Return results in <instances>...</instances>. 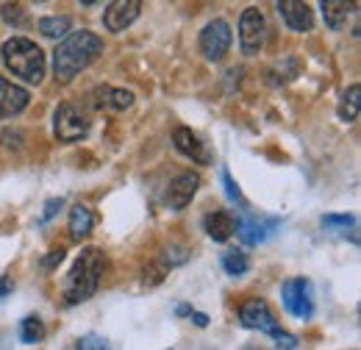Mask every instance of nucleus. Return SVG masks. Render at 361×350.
Wrapping results in <instances>:
<instances>
[{
    "label": "nucleus",
    "mask_w": 361,
    "mask_h": 350,
    "mask_svg": "<svg viewBox=\"0 0 361 350\" xmlns=\"http://www.w3.org/2000/svg\"><path fill=\"white\" fill-rule=\"evenodd\" d=\"M100 53H103V42L92 31H75V34H70L64 42L56 47V53H53L56 81H61V84L73 81L81 70L90 67Z\"/></svg>",
    "instance_id": "f257e3e1"
},
{
    "label": "nucleus",
    "mask_w": 361,
    "mask_h": 350,
    "mask_svg": "<svg viewBox=\"0 0 361 350\" xmlns=\"http://www.w3.org/2000/svg\"><path fill=\"white\" fill-rule=\"evenodd\" d=\"M103 270H106V259H103L100 251L87 248L78 256V262H75V267L70 270V275L64 281V298H67L70 306L90 301L92 295L97 292L100 278H103Z\"/></svg>",
    "instance_id": "f03ea898"
},
{
    "label": "nucleus",
    "mask_w": 361,
    "mask_h": 350,
    "mask_svg": "<svg viewBox=\"0 0 361 350\" xmlns=\"http://www.w3.org/2000/svg\"><path fill=\"white\" fill-rule=\"evenodd\" d=\"M3 61L14 76L28 84H39L45 76V53L25 37H14L3 44Z\"/></svg>",
    "instance_id": "7ed1b4c3"
},
{
    "label": "nucleus",
    "mask_w": 361,
    "mask_h": 350,
    "mask_svg": "<svg viewBox=\"0 0 361 350\" xmlns=\"http://www.w3.org/2000/svg\"><path fill=\"white\" fill-rule=\"evenodd\" d=\"M239 320H242V325L245 328H253V331H262V334H270L275 337V342H278V348L283 345V348H298V339L295 337H289V334H283L281 328H278V320L272 317L270 306L264 303V301H247L245 306L239 308Z\"/></svg>",
    "instance_id": "20e7f679"
},
{
    "label": "nucleus",
    "mask_w": 361,
    "mask_h": 350,
    "mask_svg": "<svg viewBox=\"0 0 361 350\" xmlns=\"http://www.w3.org/2000/svg\"><path fill=\"white\" fill-rule=\"evenodd\" d=\"M283 306L289 314L300 317V320H309L314 314V292H312V284L306 278H289L283 284Z\"/></svg>",
    "instance_id": "39448f33"
},
{
    "label": "nucleus",
    "mask_w": 361,
    "mask_h": 350,
    "mask_svg": "<svg viewBox=\"0 0 361 350\" xmlns=\"http://www.w3.org/2000/svg\"><path fill=\"white\" fill-rule=\"evenodd\" d=\"M87 133H90V120L78 106L61 103L56 109V136L61 142H75V139H81Z\"/></svg>",
    "instance_id": "423d86ee"
},
{
    "label": "nucleus",
    "mask_w": 361,
    "mask_h": 350,
    "mask_svg": "<svg viewBox=\"0 0 361 350\" xmlns=\"http://www.w3.org/2000/svg\"><path fill=\"white\" fill-rule=\"evenodd\" d=\"M281 225L278 217H256V215H242V219L236 222V234L245 245H262L264 239H270L275 234V228Z\"/></svg>",
    "instance_id": "0eeeda50"
},
{
    "label": "nucleus",
    "mask_w": 361,
    "mask_h": 350,
    "mask_svg": "<svg viewBox=\"0 0 361 350\" xmlns=\"http://www.w3.org/2000/svg\"><path fill=\"white\" fill-rule=\"evenodd\" d=\"M228 47H231V28H228V23H223V20L209 23L206 31L200 34V50H203V56L212 59V61H220L228 53Z\"/></svg>",
    "instance_id": "6e6552de"
},
{
    "label": "nucleus",
    "mask_w": 361,
    "mask_h": 350,
    "mask_svg": "<svg viewBox=\"0 0 361 350\" xmlns=\"http://www.w3.org/2000/svg\"><path fill=\"white\" fill-rule=\"evenodd\" d=\"M239 40H242V47L247 56L259 53V47L264 42V17L259 8H247L239 20Z\"/></svg>",
    "instance_id": "1a4fd4ad"
},
{
    "label": "nucleus",
    "mask_w": 361,
    "mask_h": 350,
    "mask_svg": "<svg viewBox=\"0 0 361 350\" xmlns=\"http://www.w3.org/2000/svg\"><path fill=\"white\" fill-rule=\"evenodd\" d=\"M322 17L331 31H345L350 17H359L356 0H322Z\"/></svg>",
    "instance_id": "9d476101"
},
{
    "label": "nucleus",
    "mask_w": 361,
    "mask_h": 350,
    "mask_svg": "<svg viewBox=\"0 0 361 350\" xmlns=\"http://www.w3.org/2000/svg\"><path fill=\"white\" fill-rule=\"evenodd\" d=\"M139 8H142V0H114L109 8H106V28L109 31H126L136 17H139Z\"/></svg>",
    "instance_id": "9b49d317"
},
{
    "label": "nucleus",
    "mask_w": 361,
    "mask_h": 350,
    "mask_svg": "<svg viewBox=\"0 0 361 350\" xmlns=\"http://www.w3.org/2000/svg\"><path fill=\"white\" fill-rule=\"evenodd\" d=\"M278 11L292 31H312L314 14L303 0H278Z\"/></svg>",
    "instance_id": "f8f14e48"
},
{
    "label": "nucleus",
    "mask_w": 361,
    "mask_h": 350,
    "mask_svg": "<svg viewBox=\"0 0 361 350\" xmlns=\"http://www.w3.org/2000/svg\"><path fill=\"white\" fill-rule=\"evenodd\" d=\"M197 186H200V178L195 173H183L178 175L173 183H170V189H167V206L170 209H186V203L195 198V192H197Z\"/></svg>",
    "instance_id": "ddd939ff"
},
{
    "label": "nucleus",
    "mask_w": 361,
    "mask_h": 350,
    "mask_svg": "<svg viewBox=\"0 0 361 350\" xmlns=\"http://www.w3.org/2000/svg\"><path fill=\"white\" fill-rule=\"evenodd\" d=\"M28 106V92L0 78V117H14Z\"/></svg>",
    "instance_id": "4468645a"
},
{
    "label": "nucleus",
    "mask_w": 361,
    "mask_h": 350,
    "mask_svg": "<svg viewBox=\"0 0 361 350\" xmlns=\"http://www.w3.org/2000/svg\"><path fill=\"white\" fill-rule=\"evenodd\" d=\"M173 139H176V147H178L183 156H189L192 162H197V164H212V153H209V147H206L195 133L189 131V128H178Z\"/></svg>",
    "instance_id": "2eb2a0df"
},
{
    "label": "nucleus",
    "mask_w": 361,
    "mask_h": 350,
    "mask_svg": "<svg viewBox=\"0 0 361 350\" xmlns=\"http://www.w3.org/2000/svg\"><path fill=\"white\" fill-rule=\"evenodd\" d=\"M233 228H236V219L231 217L228 212H214V215L206 217V231H209V236L214 242H226L228 236L233 234Z\"/></svg>",
    "instance_id": "dca6fc26"
},
{
    "label": "nucleus",
    "mask_w": 361,
    "mask_h": 350,
    "mask_svg": "<svg viewBox=\"0 0 361 350\" xmlns=\"http://www.w3.org/2000/svg\"><path fill=\"white\" fill-rule=\"evenodd\" d=\"M92 225H94V217H92V212L87 206H75V209L70 212V234H73L75 242H81V239L90 234Z\"/></svg>",
    "instance_id": "f3484780"
},
{
    "label": "nucleus",
    "mask_w": 361,
    "mask_h": 350,
    "mask_svg": "<svg viewBox=\"0 0 361 350\" xmlns=\"http://www.w3.org/2000/svg\"><path fill=\"white\" fill-rule=\"evenodd\" d=\"M359 84H353V87L345 92V97H342V103H339V120H345V123H353L356 117H359Z\"/></svg>",
    "instance_id": "a211bd4d"
},
{
    "label": "nucleus",
    "mask_w": 361,
    "mask_h": 350,
    "mask_svg": "<svg viewBox=\"0 0 361 350\" xmlns=\"http://www.w3.org/2000/svg\"><path fill=\"white\" fill-rule=\"evenodd\" d=\"M42 337H45L42 320H39V317H25L23 325H20V339H23L25 345H37Z\"/></svg>",
    "instance_id": "6ab92c4d"
},
{
    "label": "nucleus",
    "mask_w": 361,
    "mask_h": 350,
    "mask_svg": "<svg viewBox=\"0 0 361 350\" xmlns=\"http://www.w3.org/2000/svg\"><path fill=\"white\" fill-rule=\"evenodd\" d=\"M39 31L50 40H59L70 31V17H45V20H39Z\"/></svg>",
    "instance_id": "aec40b11"
},
{
    "label": "nucleus",
    "mask_w": 361,
    "mask_h": 350,
    "mask_svg": "<svg viewBox=\"0 0 361 350\" xmlns=\"http://www.w3.org/2000/svg\"><path fill=\"white\" fill-rule=\"evenodd\" d=\"M223 267H226L228 275H245L247 272V267H250V262H247V256L245 253H239V251H228L226 256H223Z\"/></svg>",
    "instance_id": "412c9836"
},
{
    "label": "nucleus",
    "mask_w": 361,
    "mask_h": 350,
    "mask_svg": "<svg viewBox=\"0 0 361 350\" xmlns=\"http://www.w3.org/2000/svg\"><path fill=\"white\" fill-rule=\"evenodd\" d=\"M356 225V219L350 217V215H325L322 217V228L325 231H348V228H353Z\"/></svg>",
    "instance_id": "4be33fe9"
},
{
    "label": "nucleus",
    "mask_w": 361,
    "mask_h": 350,
    "mask_svg": "<svg viewBox=\"0 0 361 350\" xmlns=\"http://www.w3.org/2000/svg\"><path fill=\"white\" fill-rule=\"evenodd\" d=\"M134 103V95L128 89H111L109 87V95H106V106L111 109H128Z\"/></svg>",
    "instance_id": "5701e85b"
},
{
    "label": "nucleus",
    "mask_w": 361,
    "mask_h": 350,
    "mask_svg": "<svg viewBox=\"0 0 361 350\" xmlns=\"http://www.w3.org/2000/svg\"><path fill=\"white\" fill-rule=\"evenodd\" d=\"M3 20H6L8 25H25V11H23V6L6 3V6H3Z\"/></svg>",
    "instance_id": "b1692460"
},
{
    "label": "nucleus",
    "mask_w": 361,
    "mask_h": 350,
    "mask_svg": "<svg viewBox=\"0 0 361 350\" xmlns=\"http://www.w3.org/2000/svg\"><path fill=\"white\" fill-rule=\"evenodd\" d=\"M223 183H226V192L231 200H242V195H239V186L233 183V178H231V173L228 170H223Z\"/></svg>",
    "instance_id": "393cba45"
},
{
    "label": "nucleus",
    "mask_w": 361,
    "mask_h": 350,
    "mask_svg": "<svg viewBox=\"0 0 361 350\" xmlns=\"http://www.w3.org/2000/svg\"><path fill=\"white\" fill-rule=\"evenodd\" d=\"M61 206H64V200H61V198H53V200H47L45 212H42V222H47V219L56 217V212H59Z\"/></svg>",
    "instance_id": "a878e982"
},
{
    "label": "nucleus",
    "mask_w": 361,
    "mask_h": 350,
    "mask_svg": "<svg viewBox=\"0 0 361 350\" xmlns=\"http://www.w3.org/2000/svg\"><path fill=\"white\" fill-rule=\"evenodd\" d=\"M186 259H189V253H186L183 248H170V251H167V264H170V267H173V264H183Z\"/></svg>",
    "instance_id": "bb28decb"
},
{
    "label": "nucleus",
    "mask_w": 361,
    "mask_h": 350,
    "mask_svg": "<svg viewBox=\"0 0 361 350\" xmlns=\"http://www.w3.org/2000/svg\"><path fill=\"white\" fill-rule=\"evenodd\" d=\"M61 259H64V251H53L45 262H42V267H45V270H53L56 264H61Z\"/></svg>",
    "instance_id": "cd10ccee"
},
{
    "label": "nucleus",
    "mask_w": 361,
    "mask_h": 350,
    "mask_svg": "<svg viewBox=\"0 0 361 350\" xmlns=\"http://www.w3.org/2000/svg\"><path fill=\"white\" fill-rule=\"evenodd\" d=\"M78 348H106V342H103V339H97V337H87V339H81V342H78Z\"/></svg>",
    "instance_id": "c85d7f7f"
},
{
    "label": "nucleus",
    "mask_w": 361,
    "mask_h": 350,
    "mask_svg": "<svg viewBox=\"0 0 361 350\" xmlns=\"http://www.w3.org/2000/svg\"><path fill=\"white\" fill-rule=\"evenodd\" d=\"M11 289H14V281H11L8 275H3V278H0V301H3V298H6Z\"/></svg>",
    "instance_id": "c756f323"
},
{
    "label": "nucleus",
    "mask_w": 361,
    "mask_h": 350,
    "mask_svg": "<svg viewBox=\"0 0 361 350\" xmlns=\"http://www.w3.org/2000/svg\"><path fill=\"white\" fill-rule=\"evenodd\" d=\"M192 320H195V322H197L200 328H203V325L209 322V317H206V314H192Z\"/></svg>",
    "instance_id": "7c9ffc66"
},
{
    "label": "nucleus",
    "mask_w": 361,
    "mask_h": 350,
    "mask_svg": "<svg viewBox=\"0 0 361 350\" xmlns=\"http://www.w3.org/2000/svg\"><path fill=\"white\" fill-rule=\"evenodd\" d=\"M176 314H180V317H183V314H192V308H189V306H178V308H176Z\"/></svg>",
    "instance_id": "2f4dec72"
},
{
    "label": "nucleus",
    "mask_w": 361,
    "mask_h": 350,
    "mask_svg": "<svg viewBox=\"0 0 361 350\" xmlns=\"http://www.w3.org/2000/svg\"><path fill=\"white\" fill-rule=\"evenodd\" d=\"M81 3H87V6H92V3H97V0H81Z\"/></svg>",
    "instance_id": "473e14b6"
}]
</instances>
